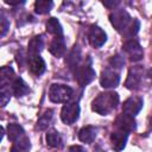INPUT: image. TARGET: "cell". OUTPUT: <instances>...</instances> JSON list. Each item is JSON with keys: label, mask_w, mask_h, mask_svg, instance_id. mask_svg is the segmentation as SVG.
I'll list each match as a JSON object with an SVG mask.
<instances>
[{"label": "cell", "mask_w": 152, "mask_h": 152, "mask_svg": "<svg viewBox=\"0 0 152 152\" xmlns=\"http://www.w3.org/2000/svg\"><path fill=\"white\" fill-rule=\"evenodd\" d=\"M109 20L114 28L127 38H133L139 31L140 24L125 10H115L109 14Z\"/></svg>", "instance_id": "6da1fadb"}, {"label": "cell", "mask_w": 152, "mask_h": 152, "mask_svg": "<svg viewBox=\"0 0 152 152\" xmlns=\"http://www.w3.org/2000/svg\"><path fill=\"white\" fill-rule=\"evenodd\" d=\"M118 104H119L118 93L106 91V93L99 94L94 99V101L91 103V109L100 115H108L116 108Z\"/></svg>", "instance_id": "7a4b0ae2"}, {"label": "cell", "mask_w": 152, "mask_h": 152, "mask_svg": "<svg viewBox=\"0 0 152 152\" xmlns=\"http://www.w3.org/2000/svg\"><path fill=\"white\" fill-rule=\"evenodd\" d=\"M72 88L65 84L53 83L49 89V99L55 103H66L72 97Z\"/></svg>", "instance_id": "3957f363"}, {"label": "cell", "mask_w": 152, "mask_h": 152, "mask_svg": "<svg viewBox=\"0 0 152 152\" xmlns=\"http://www.w3.org/2000/svg\"><path fill=\"white\" fill-rule=\"evenodd\" d=\"M75 74H76V81L81 87H84V86L89 84L95 77V71L91 68L90 59L88 61V63L78 65V68L76 69Z\"/></svg>", "instance_id": "277c9868"}, {"label": "cell", "mask_w": 152, "mask_h": 152, "mask_svg": "<svg viewBox=\"0 0 152 152\" xmlns=\"http://www.w3.org/2000/svg\"><path fill=\"white\" fill-rule=\"evenodd\" d=\"M120 82V72L119 70L107 66L100 76V84L103 88H115Z\"/></svg>", "instance_id": "5b68a950"}, {"label": "cell", "mask_w": 152, "mask_h": 152, "mask_svg": "<svg viewBox=\"0 0 152 152\" xmlns=\"http://www.w3.org/2000/svg\"><path fill=\"white\" fill-rule=\"evenodd\" d=\"M80 116V106L77 102H68L61 110V119L66 125H72Z\"/></svg>", "instance_id": "8992f818"}, {"label": "cell", "mask_w": 152, "mask_h": 152, "mask_svg": "<svg viewBox=\"0 0 152 152\" xmlns=\"http://www.w3.org/2000/svg\"><path fill=\"white\" fill-rule=\"evenodd\" d=\"M142 78H144V68L141 65H135L129 69L125 86H126V88H128L131 90L139 89L141 86Z\"/></svg>", "instance_id": "52a82bcc"}, {"label": "cell", "mask_w": 152, "mask_h": 152, "mask_svg": "<svg viewBox=\"0 0 152 152\" xmlns=\"http://www.w3.org/2000/svg\"><path fill=\"white\" fill-rule=\"evenodd\" d=\"M122 50L126 52V55L133 62L140 61L144 56L142 48L140 46V44L135 39H128L127 42H125L124 45H122Z\"/></svg>", "instance_id": "ba28073f"}, {"label": "cell", "mask_w": 152, "mask_h": 152, "mask_svg": "<svg viewBox=\"0 0 152 152\" xmlns=\"http://www.w3.org/2000/svg\"><path fill=\"white\" fill-rule=\"evenodd\" d=\"M88 39H89V43L91 46H94L95 49L97 48H101L106 40H107V34L106 32L97 25H93L90 28H89V32H88Z\"/></svg>", "instance_id": "9c48e42d"}, {"label": "cell", "mask_w": 152, "mask_h": 152, "mask_svg": "<svg viewBox=\"0 0 152 152\" xmlns=\"http://www.w3.org/2000/svg\"><path fill=\"white\" fill-rule=\"evenodd\" d=\"M142 104H144V101L141 97L139 96H131L128 97L124 104H122V113L127 114V115H131V116H134L137 115L140 109L142 108Z\"/></svg>", "instance_id": "30bf717a"}, {"label": "cell", "mask_w": 152, "mask_h": 152, "mask_svg": "<svg viewBox=\"0 0 152 152\" xmlns=\"http://www.w3.org/2000/svg\"><path fill=\"white\" fill-rule=\"evenodd\" d=\"M127 138H128V132L115 128V131H113V133L110 134V142H112L113 150L115 152L122 151L126 146Z\"/></svg>", "instance_id": "8fae6325"}, {"label": "cell", "mask_w": 152, "mask_h": 152, "mask_svg": "<svg viewBox=\"0 0 152 152\" xmlns=\"http://www.w3.org/2000/svg\"><path fill=\"white\" fill-rule=\"evenodd\" d=\"M114 126L115 128H119V129H122V131H126V132H132L135 129V120H134V116H131V115H127L125 113L120 114L115 122H114Z\"/></svg>", "instance_id": "7c38bea8"}, {"label": "cell", "mask_w": 152, "mask_h": 152, "mask_svg": "<svg viewBox=\"0 0 152 152\" xmlns=\"http://www.w3.org/2000/svg\"><path fill=\"white\" fill-rule=\"evenodd\" d=\"M27 62H28V69L33 75L39 76L45 71V66H46L45 62L39 55L27 57Z\"/></svg>", "instance_id": "4fadbf2b"}, {"label": "cell", "mask_w": 152, "mask_h": 152, "mask_svg": "<svg viewBox=\"0 0 152 152\" xmlns=\"http://www.w3.org/2000/svg\"><path fill=\"white\" fill-rule=\"evenodd\" d=\"M49 50H50V52L55 57H62V56H64V53L66 51V45H65L64 38L63 37H55L52 39V42L50 43Z\"/></svg>", "instance_id": "5bb4252c"}, {"label": "cell", "mask_w": 152, "mask_h": 152, "mask_svg": "<svg viewBox=\"0 0 152 152\" xmlns=\"http://www.w3.org/2000/svg\"><path fill=\"white\" fill-rule=\"evenodd\" d=\"M11 89H12V94L18 96V97L19 96H24V95H26L30 91V88H28L27 83L23 78H20V77H15L12 81Z\"/></svg>", "instance_id": "9a60e30c"}, {"label": "cell", "mask_w": 152, "mask_h": 152, "mask_svg": "<svg viewBox=\"0 0 152 152\" xmlns=\"http://www.w3.org/2000/svg\"><path fill=\"white\" fill-rule=\"evenodd\" d=\"M96 138V128L94 126H86L82 127L78 132V139L82 142L91 144Z\"/></svg>", "instance_id": "2e32d148"}, {"label": "cell", "mask_w": 152, "mask_h": 152, "mask_svg": "<svg viewBox=\"0 0 152 152\" xmlns=\"http://www.w3.org/2000/svg\"><path fill=\"white\" fill-rule=\"evenodd\" d=\"M43 46H44V42H43V38L40 36L32 38L28 43V46H27V52H28L27 57L39 55V52L43 50Z\"/></svg>", "instance_id": "e0dca14e"}, {"label": "cell", "mask_w": 152, "mask_h": 152, "mask_svg": "<svg viewBox=\"0 0 152 152\" xmlns=\"http://www.w3.org/2000/svg\"><path fill=\"white\" fill-rule=\"evenodd\" d=\"M7 135H8V139L11 141H17L18 139H20L21 137L25 135V132L23 129V127L18 124H8L7 126Z\"/></svg>", "instance_id": "ac0fdd59"}, {"label": "cell", "mask_w": 152, "mask_h": 152, "mask_svg": "<svg viewBox=\"0 0 152 152\" xmlns=\"http://www.w3.org/2000/svg\"><path fill=\"white\" fill-rule=\"evenodd\" d=\"M46 31L55 37H63V28L61 23L56 18H50L46 21Z\"/></svg>", "instance_id": "d6986e66"}, {"label": "cell", "mask_w": 152, "mask_h": 152, "mask_svg": "<svg viewBox=\"0 0 152 152\" xmlns=\"http://www.w3.org/2000/svg\"><path fill=\"white\" fill-rule=\"evenodd\" d=\"M30 148H31L30 139L26 135H24L20 139H18L17 141L13 142L11 152H30Z\"/></svg>", "instance_id": "ffe728a7"}, {"label": "cell", "mask_w": 152, "mask_h": 152, "mask_svg": "<svg viewBox=\"0 0 152 152\" xmlns=\"http://www.w3.org/2000/svg\"><path fill=\"white\" fill-rule=\"evenodd\" d=\"M80 61H81V50L77 45H75L74 49L71 50V52L69 53L66 63L70 69H77L80 65Z\"/></svg>", "instance_id": "44dd1931"}, {"label": "cell", "mask_w": 152, "mask_h": 152, "mask_svg": "<svg viewBox=\"0 0 152 152\" xmlns=\"http://www.w3.org/2000/svg\"><path fill=\"white\" fill-rule=\"evenodd\" d=\"M46 144L50 147H61L62 146V138L59 133L55 129H51L46 133Z\"/></svg>", "instance_id": "7402d4cb"}, {"label": "cell", "mask_w": 152, "mask_h": 152, "mask_svg": "<svg viewBox=\"0 0 152 152\" xmlns=\"http://www.w3.org/2000/svg\"><path fill=\"white\" fill-rule=\"evenodd\" d=\"M53 7V2L50 0H38L34 2V11L38 14H45Z\"/></svg>", "instance_id": "603a6c76"}, {"label": "cell", "mask_w": 152, "mask_h": 152, "mask_svg": "<svg viewBox=\"0 0 152 152\" xmlns=\"http://www.w3.org/2000/svg\"><path fill=\"white\" fill-rule=\"evenodd\" d=\"M51 120H52V110L51 109H48L37 121V129L39 131H44L49 127V125L51 124Z\"/></svg>", "instance_id": "cb8c5ba5"}, {"label": "cell", "mask_w": 152, "mask_h": 152, "mask_svg": "<svg viewBox=\"0 0 152 152\" xmlns=\"http://www.w3.org/2000/svg\"><path fill=\"white\" fill-rule=\"evenodd\" d=\"M0 80H1V86L10 84L12 80H14V71L11 66H4L1 68L0 71Z\"/></svg>", "instance_id": "d4e9b609"}, {"label": "cell", "mask_w": 152, "mask_h": 152, "mask_svg": "<svg viewBox=\"0 0 152 152\" xmlns=\"http://www.w3.org/2000/svg\"><path fill=\"white\" fill-rule=\"evenodd\" d=\"M11 94H12V89H10V84H5L1 86V90H0V100H1V106L5 107L10 99H11Z\"/></svg>", "instance_id": "484cf974"}, {"label": "cell", "mask_w": 152, "mask_h": 152, "mask_svg": "<svg viewBox=\"0 0 152 152\" xmlns=\"http://www.w3.org/2000/svg\"><path fill=\"white\" fill-rule=\"evenodd\" d=\"M124 65H125V58H124V56L115 55V56L110 57V59H109V66H112V68H114V69H116V70L120 71V69Z\"/></svg>", "instance_id": "4316f807"}, {"label": "cell", "mask_w": 152, "mask_h": 152, "mask_svg": "<svg viewBox=\"0 0 152 152\" xmlns=\"http://www.w3.org/2000/svg\"><path fill=\"white\" fill-rule=\"evenodd\" d=\"M10 28V23L7 20V18L5 17L4 12H1V15H0V30H1V37H4L6 34V32L8 31Z\"/></svg>", "instance_id": "83f0119b"}, {"label": "cell", "mask_w": 152, "mask_h": 152, "mask_svg": "<svg viewBox=\"0 0 152 152\" xmlns=\"http://www.w3.org/2000/svg\"><path fill=\"white\" fill-rule=\"evenodd\" d=\"M68 152H86V150H84L82 146L74 145V146H71V147L68 150Z\"/></svg>", "instance_id": "f1b7e54d"}, {"label": "cell", "mask_w": 152, "mask_h": 152, "mask_svg": "<svg viewBox=\"0 0 152 152\" xmlns=\"http://www.w3.org/2000/svg\"><path fill=\"white\" fill-rule=\"evenodd\" d=\"M118 4H119V1H115V2H103V5L107 6V7H114V6H116Z\"/></svg>", "instance_id": "f546056e"}]
</instances>
